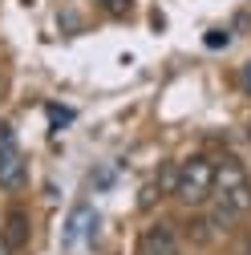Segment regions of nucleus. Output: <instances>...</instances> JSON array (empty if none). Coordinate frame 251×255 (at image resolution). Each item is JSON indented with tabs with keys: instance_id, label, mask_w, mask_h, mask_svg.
<instances>
[{
	"instance_id": "nucleus-2",
	"label": "nucleus",
	"mask_w": 251,
	"mask_h": 255,
	"mask_svg": "<svg viewBox=\"0 0 251 255\" xmlns=\"http://www.w3.org/2000/svg\"><path fill=\"white\" fill-rule=\"evenodd\" d=\"M215 190H219V203H227L235 215L251 211V178L239 158H219L215 162Z\"/></svg>"
},
{
	"instance_id": "nucleus-10",
	"label": "nucleus",
	"mask_w": 251,
	"mask_h": 255,
	"mask_svg": "<svg viewBox=\"0 0 251 255\" xmlns=\"http://www.w3.org/2000/svg\"><path fill=\"white\" fill-rule=\"evenodd\" d=\"M0 255H12V247H8V239L0 235Z\"/></svg>"
},
{
	"instance_id": "nucleus-5",
	"label": "nucleus",
	"mask_w": 251,
	"mask_h": 255,
	"mask_svg": "<svg viewBox=\"0 0 251 255\" xmlns=\"http://www.w3.org/2000/svg\"><path fill=\"white\" fill-rule=\"evenodd\" d=\"M28 235H33V227H28V211H24V207H12L8 219H4V239H8V247H28Z\"/></svg>"
},
{
	"instance_id": "nucleus-9",
	"label": "nucleus",
	"mask_w": 251,
	"mask_h": 255,
	"mask_svg": "<svg viewBox=\"0 0 251 255\" xmlns=\"http://www.w3.org/2000/svg\"><path fill=\"white\" fill-rule=\"evenodd\" d=\"M227 41H231L227 28H215V33H207V49H219V45H227Z\"/></svg>"
},
{
	"instance_id": "nucleus-11",
	"label": "nucleus",
	"mask_w": 251,
	"mask_h": 255,
	"mask_svg": "<svg viewBox=\"0 0 251 255\" xmlns=\"http://www.w3.org/2000/svg\"><path fill=\"white\" fill-rule=\"evenodd\" d=\"M243 85L251 89V65H243Z\"/></svg>"
},
{
	"instance_id": "nucleus-4",
	"label": "nucleus",
	"mask_w": 251,
	"mask_h": 255,
	"mask_svg": "<svg viewBox=\"0 0 251 255\" xmlns=\"http://www.w3.org/2000/svg\"><path fill=\"white\" fill-rule=\"evenodd\" d=\"M142 251H146V255H178V239H174V231H170V223L150 227L146 239H142Z\"/></svg>"
},
{
	"instance_id": "nucleus-3",
	"label": "nucleus",
	"mask_w": 251,
	"mask_h": 255,
	"mask_svg": "<svg viewBox=\"0 0 251 255\" xmlns=\"http://www.w3.org/2000/svg\"><path fill=\"white\" fill-rule=\"evenodd\" d=\"M24 182H28V162H24L20 146L8 150V154H0V186L4 190H20Z\"/></svg>"
},
{
	"instance_id": "nucleus-8",
	"label": "nucleus",
	"mask_w": 251,
	"mask_h": 255,
	"mask_svg": "<svg viewBox=\"0 0 251 255\" xmlns=\"http://www.w3.org/2000/svg\"><path fill=\"white\" fill-rule=\"evenodd\" d=\"M8 150H16V130L8 122H0V154H8Z\"/></svg>"
},
{
	"instance_id": "nucleus-7",
	"label": "nucleus",
	"mask_w": 251,
	"mask_h": 255,
	"mask_svg": "<svg viewBox=\"0 0 251 255\" xmlns=\"http://www.w3.org/2000/svg\"><path fill=\"white\" fill-rule=\"evenodd\" d=\"M98 4H102V12H110V16H118V20L134 16V0H98Z\"/></svg>"
},
{
	"instance_id": "nucleus-6",
	"label": "nucleus",
	"mask_w": 251,
	"mask_h": 255,
	"mask_svg": "<svg viewBox=\"0 0 251 255\" xmlns=\"http://www.w3.org/2000/svg\"><path fill=\"white\" fill-rule=\"evenodd\" d=\"M89 223H98V215H93V207H77L73 219H69V239H81L89 231Z\"/></svg>"
},
{
	"instance_id": "nucleus-1",
	"label": "nucleus",
	"mask_w": 251,
	"mask_h": 255,
	"mask_svg": "<svg viewBox=\"0 0 251 255\" xmlns=\"http://www.w3.org/2000/svg\"><path fill=\"white\" fill-rule=\"evenodd\" d=\"M211 195H215V158L195 154V158H186V162H178L174 199L186 203V207H203Z\"/></svg>"
}]
</instances>
